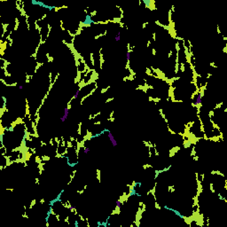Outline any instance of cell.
<instances>
[{"label": "cell", "instance_id": "cell-1", "mask_svg": "<svg viewBox=\"0 0 227 227\" xmlns=\"http://www.w3.org/2000/svg\"><path fill=\"white\" fill-rule=\"evenodd\" d=\"M105 131H106V133H107V137H108V140L111 142V144H112L113 146H118V143H117V140L115 139V137H114V135H113V133L111 132L109 130H107V129H106L105 130Z\"/></svg>", "mask_w": 227, "mask_h": 227}, {"label": "cell", "instance_id": "cell-2", "mask_svg": "<svg viewBox=\"0 0 227 227\" xmlns=\"http://www.w3.org/2000/svg\"><path fill=\"white\" fill-rule=\"evenodd\" d=\"M70 108H71L70 107V106H65V107H64V110H63V115L62 116H61V118H60V120H61V122H65V121H67L68 115H69Z\"/></svg>", "mask_w": 227, "mask_h": 227}, {"label": "cell", "instance_id": "cell-3", "mask_svg": "<svg viewBox=\"0 0 227 227\" xmlns=\"http://www.w3.org/2000/svg\"><path fill=\"white\" fill-rule=\"evenodd\" d=\"M121 32H119V33H118V34H117L116 36H115V43H118V42H120V41H121Z\"/></svg>", "mask_w": 227, "mask_h": 227}, {"label": "cell", "instance_id": "cell-4", "mask_svg": "<svg viewBox=\"0 0 227 227\" xmlns=\"http://www.w3.org/2000/svg\"><path fill=\"white\" fill-rule=\"evenodd\" d=\"M91 152V149L89 148V147H87V146H84L83 147V153H85V154H89Z\"/></svg>", "mask_w": 227, "mask_h": 227}]
</instances>
